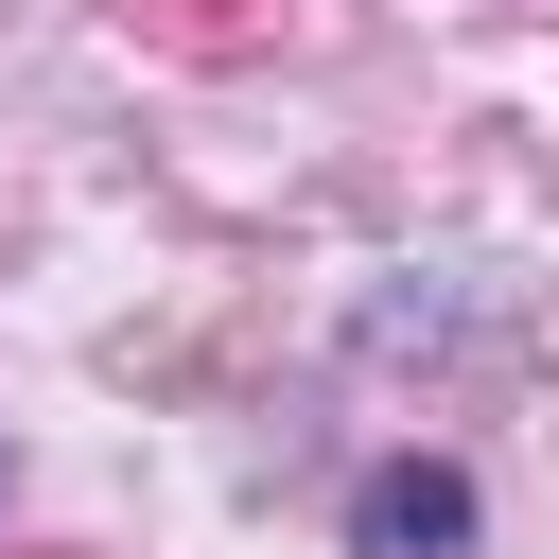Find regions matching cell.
Masks as SVG:
<instances>
[{
	"mask_svg": "<svg viewBox=\"0 0 559 559\" xmlns=\"http://www.w3.org/2000/svg\"><path fill=\"white\" fill-rule=\"evenodd\" d=\"M349 542H367V559H472V472L384 454V472L349 489Z\"/></svg>",
	"mask_w": 559,
	"mask_h": 559,
	"instance_id": "cell-1",
	"label": "cell"
}]
</instances>
